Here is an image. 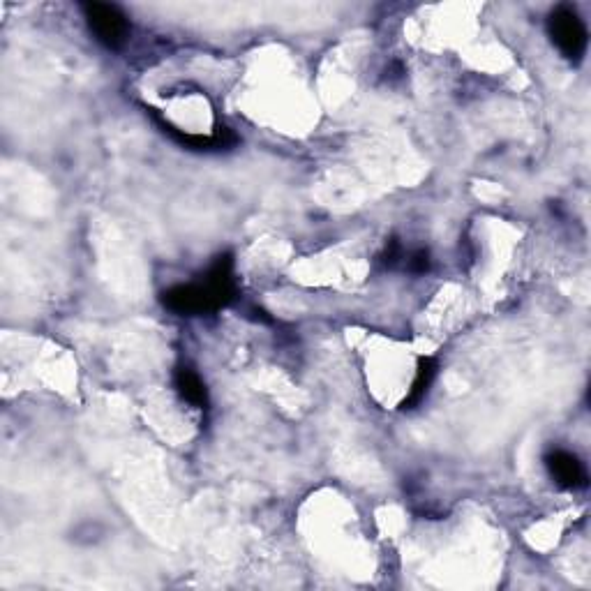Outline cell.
<instances>
[{
  "label": "cell",
  "instance_id": "5b68a950",
  "mask_svg": "<svg viewBox=\"0 0 591 591\" xmlns=\"http://www.w3.org/2000/svg\"><path fill=\"white\" fill-rule=\"evenodd\" d=\"M174 384L176 391L181 398L187 402V405L194 409H206L208 407V391L206 384L201 381V377L190 368H178L174 374Z\"/></svg>",
  "mask_w": 591,
  "mask_h": 591
},
{
  "label": "cell",
  "instance_id": "52a82bcc",
  "mask_svg": "<svg viewBox=\"0 0 591 591\" xmlns=\"http://www.w3.org/2000/svg\"><path fill=\"white\" fill-rule=\"evenodd\" d=\"M409 271L411 273H425L430 271V254L425 250H418L409 257Z\"/></svg>",
  "mask_w": 591,
  "mask_h": 591
},
{
  "label": "cell",
  "instance_id": "8992f818",
  "mask_svg": "<svg viewBox=\"0 0 591 591\" xmlns=\"http://www.w3.org/2000/svg\"><path fill=\"white\" fill-rule=\"evenodd\" d=\"M437 377V361L435 358H421V363H418V370H416V379L414 384H411V391L405 398V409H414L421 405L425 400V395H428L432 381Z\"/></svg>",
  "mask_w": 591,
  "mask_h": 591
},
{
  "label": "cell",
  "instance_id": "277c9868",
  "mask_svg": "<svg viewBox=\"0 0 591 591\" xmlns=\"http://www.w3.org/2000/svg\"><path fill=\"white\" fill-rule=\"evenodd\" d=\"M545 467H548L550 476L555 478L559 488L580 490L587 485V471L578 455L555 448V451H550L548 458H545Z\"/></svg>",
  "mask_w": 591,
  "mask_h": 591
},
{
  "label": "cell",
  "instance_id": "3957f363",
  "mask_svg": "<svg viewBox=\"0 0 591 591\" xmlns=\"http://www.w3.org/2000/svg\"><path fill=\"white\" fill-rule=\"evenodd\" d=\"M81 10H84L86 24L91 28L93 37L102 47L116 51L127 42V37H130V21H127L125 14L116 5L84 3Z\"/></svg>",
  "mask_w": 591,
  "mask_h": 591
},
{
  "label": "cell",
  "instance_id": "7a4b0ae2",
  "mask_svg": "<svg viewBox=\"0 0 591 591\" xmlns=\"http://www.w3.org/2000/svg\"><path fill=\"white\" fill-rule=\"evenodd\" d=\"M548 31L552 42L557 44V49L568 58V61H582V56H585L587 51L589 35L585 21L580 19V14L575 12L573 7L559 5L557 10L550 14Z\"/></svg>",
  "mask_w": 591,
  "mask_h": 591
},
{
  "label": "cell",
  "instance_id": "6da1fadb",
  "mask_svg": "<svg viewBox=\"0 0 591 591\" xmlns=\"http://www.w3.org/2000/svg\"><path fill=\"white\" fill-rule=\"evenodd\" d=\"M236 298L234 282V259L231 254H222L215 259V264L208 271L206 280L201 284H178L162 294L164 308L197 317V314H211L224 308Z\"/></svg>",
  "mask_w": 591,
  "mask_h": 591
}]
</instances>
